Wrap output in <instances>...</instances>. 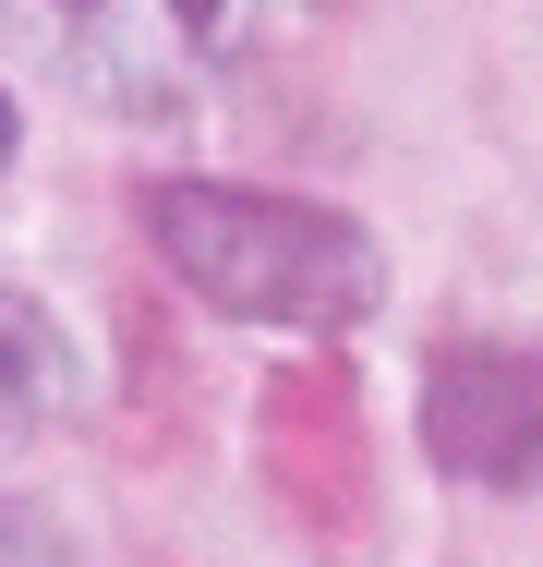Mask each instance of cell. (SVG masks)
<instances>
[{"label":"cell","instance_id":"cell-2","mask_svg":"<svg viewBox=\"0 0 543 567\" xmlns=\"http://www.w3.org/2000/svg\"><path fill=\"white\" fill-rule=\"evenodd\" d=\"M12 24H24L37 73L73 85L85 110L170 121L266 49L278 0H12Z\"/></svg>","mask_w":543,"mask_h":567},{"label":"cell","instance_id":"cell-3","mask_svg":"<svg viewBox=\"0 0 543 567\" xmlns=\"http://www.w3.org/2000/svg\"><path fill=\"white\" fill-rule=\"evenodd\" d=\"M423 458L447 483L532 495L543 483V350L532 339H447L423 362Z\"/></svg>","mask_w":543,"mask_h":567},{"label":"cell","instance_id":"cell-1","mask_svg":"<svg viewBox=\"0 0 543 567\" xmlns=\"http://www.w3.org/2000/svg\"><path fill=\"white\" fill-rule=\"evenodd\" d=\"M145 218V254L229 327H290V339H338L387 302V254L375 229L315 206V194H266V182H217V169H182V182H145L133 194Z\"/></svg>","mask_w":543,"mask_h":567},{"label":"cell","instance_id":"cell-5","mask_svg":"<svg viewBox=\"0 0 543 567\" xmlns=\"http://www.w3.org/2000/svg\"><path fill=\"white\" fill-rule=\"evenodd\" d=\"M0 567H98L73 544V519L61 507H37V495H0Z\"/></svg>","mask_w":543,"mask_h":567},{"label":"cell","instance_id":"cell-4","mask_svg":"<svg viewBox=\"0 0 543 567\" xmlns=\"http://www.w3.org/2000/svg\"><path fill=\"white\" fill-rule=\"evenodd\" d=\"M73 399H85V350H73V327H61L37 290L0 278V458L37 447L49 423H73Z\"/></svg>","mask_w":543,"mask_h":567},{"label":"cell","instance_id":"cell-6","mask_svg":"<svg viewBox=\"0 0 543 567\" xmlns=\"http://www.w3.org/2000/svg\"><path fill=\"white\" fill-rule=\"evenodd\" d=\"M12 145H24V110H12V97H0V169H12Z\"/></svg>","mask_w":543,"mask_h":567}]
</instances>
